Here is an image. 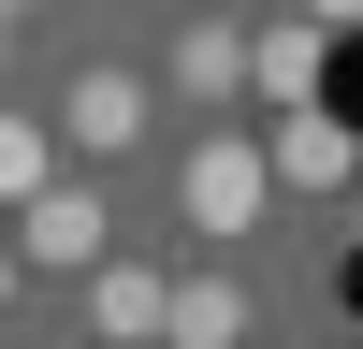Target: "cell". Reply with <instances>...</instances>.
I'll return each mask as SVG.
<instances>
[{"instance_id": "obj_7", "label": "cell", "mask_w": 363, "mask_h": 349, "mask_svg": "<svg viewBox=\"0 0 363 349\" xmlns=\"http://www.w3.org/2000/svg\"><path fill=\"white\" fill-rule=\"evenodd\" d=\"M174 87H189V102H233V87H247V44H233L218 15H189L174 29Z\"/></svg>"}, {"instance_id": "obj_2", "label": "cell", "mask_w": 363, "mask_h": 349, "mask_svg": "<svg viewBox=\"0 0 363 349\" xmlns=\"http://www.w3.org/2000/svg\"><path fill=\"white\" fill-rule=\"evenodd\" d=\"M0 248L44 262V277H87V262L116 248V218H102V189H58V174H44V189L15 204V233H0Z\"/></svg>"}, {"instance_id": "obj_12", "label": "cell", "mask_w": 363, "mask_h": 349, "mask_svg": "<svg viewBox=\"0 0 363 349\" xmlns=\"http://www.w3.org/2000/svg\"><path fill=\"white\" fill-rule=\"evenodd\" d=\"M0 291H15V248H0Z\"/></svg>"}, {"instance_id": "obj_11", "label": "cell", "mask_w": 363, "mask_h": 349, "mask_svg": "<svg viewBox=\"0 0 363 349\" xmlns=\"http://www.w3.org/2000/svg\"><path fill=\"white\" fill-rule=\"evenodd\" d=\"M15 15H29V0H0V29H15Z\"/></svg>"}, {"instance_id": "obj_9", "label": "cell", "mask_w": 363, "mask_h": 349, "mask_svg": "<svg viewBox=\"0 0 363 349\" xmlns=\"http://www.w3.org/2000/svg\"><path fill=\"white\" fill-rule=\"evenodd\" d=\"M44 174H58V131L44 116H0V204H29Z\"/></svg>"}, {"instance_id": "obj_6", "label": "cell", "mask_w": 363, "mask_h": 349, "mask_svg": "<svg viewBox=\"0 0 363 349\" xmlns=\"http://www.w3.org/2000/svg\"><path fill=\"white\" fill-rule=\"evenodd\" d=\"M160 335H174V349H247V291H233V277H174Z\"/></svg>"}, {"instance_id": "obj_4", "label": "cell", "mask_w": 363, "mask_h": 349, "mask_svg": "<svg viewBox=\"0 0 363 349\" xmlns=\"http://www.w3.org/2000/svg\"><path fill=\"white\" fill-rule=\"evenodd\" d=\"M58 145H87V160L145 145V73H73V102H58Z\"/></svg>"}, {"instance_id": "obj_3", "label": "cell", "mask_w": 363, "mask_h": 349, "mask_svg": "<svg viewBox=\"0 0 363 349\" xmlns=\"http://www.w3.org/2000/svg\"><path fill=\"white\" fill-rule=\"evenodd\" d=\"M160 306H174V277H145V262H87V335H102V349H160Z\"/></svg>"}, {"instance_id": "obj_8", "label": "cell", "mask_w": 363, "mask_h": 349, "mask_svg": "<svg viewBox=\"0 0 363 349\" xmlns=\"http://www.w3.org/2000/svg\"><path fill=\"white\" fill-rule=\"evenodd\" d=\"M247 87H262V102L291 116V102L320 87V29H306V15H291V29H262V44H247Z\"/></svg>"}, {"instance_id": "obj_13", "label": "cell", "mask_w": 363, "mask_h": 349, "mask_svg": "<svg viewBox=\"0 0 363 349\" xmlns=\"http://www.w3.org/2000/svg\"><path fill=\"white\" fill-rule=\"evenodd\" d=\"M0 44H15V29H0Z\"/></svg>"}, {"instance_id": "obj_10", "label": "cell", "mask_w": 363, "mask_h": 349, "mask_svg": "<svg viewBox=\"0 0 363 349\" xmlns=\"http://www.w3.org/2000/svg\"><path fill=\"white\" fill-rule=\"evenodd\" d=\"M291 15H306V29H349V15H363V0H291Z\"/></svg>"}, {"instance_id": "obj_1", "label": "cell", "mask_w": 363, "mask_h": 349, "mask_svg": "<svg viewBox=\"0 0 363 349\" xmlns=\"http://www.w3.org/2000/svg\"><path fill=\"white\" fill-rule=\"evenodd\" d=\"M262 189H277V174H262V145H247V131H203L189 160H174V218H189V233H247V218H262Z\"/></svg>"}, {"instance_id": "obj_5", "label": "cell", "mask_w": 363, "mask_h": 349, "mask_svg": "<svg viewBox=\"0 0 363 349\" xmlns=\"http://www.w3.org/2000/svg\"><path fill=\"white\" fill-rule=\"evenodd\" d=\"M262 174H291V189H349V174H363V145L335 131V116H306V102H291V116H277V145H262Z\"/></svg>"}]
</instances>
